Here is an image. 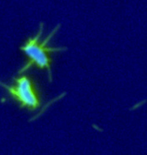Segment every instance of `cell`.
<instances>
[{
  "mask_svg": "<svg viewBox=\"0 0 147 155\" xmlns=\"http://www.w3.org/2000/svg\"><path fill=\"white\" fill-rule=\"evenodd\" d=\"M57 28L53 30L43 39L41 38L43 28L41 26L38 31L34 36L29 38L21 48V51L27 57V63L21 70L22 73L32 66L47 71L49 80H52L51 55L52 54L65 51V47H53L49 43L57 30Z\"/></svg>",
  "mask_w": 147,
  "mask_h": 155,
  "instance_id": "1",
  "label": "cell"
},
{
  "mask_svg": "<svg viewBox=\"0 0 147 155\" xmlns=\"http://www.w3.org/2000/svg\"><path fill=\"white\" fill-rule=\"evenodd\" d=\"M13 85H9L0 81V85L5 89L20 105L34 110L40 105L38 90L33 81L29 77L22 75L15 80Z\"/></svg>",
  "mask_w": 147,
  "mask_h": 155,
  "instance_id": "2",
  "label": "cell"
}]
</instances>
